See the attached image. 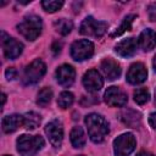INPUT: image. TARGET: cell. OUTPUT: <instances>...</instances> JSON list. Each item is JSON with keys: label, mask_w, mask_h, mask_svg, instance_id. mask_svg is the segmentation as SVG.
Here are the masks:
<instances>
[{"label": "cell", "mask_w": 156, "mask_h": 156, "mask_svg": "<svg viewBox=\"0 0 156 156\" xmlns=\"http://www.w3.org/2000/svg\"><path fill=\"white\" fill-rule=\"evenodd\" d=\"M76 78V71L69 65H62L56 69V79L60 85L69 87Z\"/></svg>", "instance_id": "13"}, {"label": "cell", "mask_w": 156, "mask_h": 156, "mask_svg": "<svg viewBox=\"0 0 156 156\" xmlns=\"http://www.w3.org/2000/svg\"><path fill=\"white\" fill-rule=\"evenodd\" d=\"M101 71L108 80H115L121 76V66L113 58H105L101 62Z\"/></svg>", "instance_id": "14"}, {"label": "cell", "mask_w": 156, "mask_h": 156, "mask_svg": "<svg viewBox=\"0 0 156 156\" xmlns=\"http://www.w3.org/2000/svg\"><path fill=\"white\" fill-rule=\"evenodd\" d=\"M41 20L40 17L35 16V15H29V16H26L22 22L17 26L18 28V32L29 41H33L35 40L40 33H41Z\"/></svg>", "instance_id": "3"}, {"label": "cell", "mask_w": 156, "mask_h": 156, "mask_svg": "<svg viewBox=\"0 0 156 156\" xmlns=\"http://www.w3.org/2000/svg\"><path fill=\"white\" fill-rule=\"evenodd\" d=\"M96 102H99V99L96 96H83L80 100V104L83 106H90V105L96 104Z\"/></svg>", "instance_id": "27"}, {"label": "cell", "mask_w": 156, "mask_h": 156, "mask_svg": "<svg viewBox=\"0 0 156 156\" xmlns=\"http://www.w3.org/2000/svg\"><path fill=\"white\" fill-rule=\"evenodd\" d=\"M154 102H155V106H156V90H155V100H154Z\"/></svg>", "instance_id": "35"}, {"label": "cell", "mask_w": 156, "mask_h": 156, "mask_svg": "<svg viewBox=\"0 0 156 156\" xmlns=\"http://www.w3.org/2000/svg\"><path fill=\"white\" fill-rule=\"evenodd\" d=\"M149 98H150V94L145 88H139L134 91V101L138 105H144L145 102L149 101Z\"/></svg>", "instance_id": "26"}, {"label": "cell", "mask_w": 156, "mask_h": 156, "mask_svg": "<svg viewBox=\"0 0 156 156\" xmlns=\"http://www.w3.org/2000/svg\"><path fill=\"white\" fill-rule=\"evenodd\" d=\"M154 68H155V71H156V56H155V58H154Z\"/></svg>", "instance_id": "34"}, {"label": "cell", "mask_w": 156, "mask_h": 156, "mask_svg": "<svg viewBox=\"0 0 156 156\" xmlns=\"http://www.w3.org/2000/svg\"><path fill=\"white\" fill-rule=\"evenodd\" d=\"M51 98H52V90L50 88H43L39 93H38V96H37V104L39 106H43L45 107L50 101H51Z\"/></svg>", "instance_id": "22"}, {"label": "cell", "mask_w": 156, "mask_h": 156, "mask_svg": "<svg viewBox=\"0 0 156 156\" xmlns=\"http://www.w3.org/2000/svg\"><path fill=\"white\" fill-rule=\"evenodd\" d=\"M73 100H74V96L72 93L69 91H62L60 95H58V99H57V105L61 107V108H68L72 104H73Z\"/></svg>", "instance_id": "24"}, {"label": "cell", "mask_w": 156, "mask_h": 156, "mask_svg": "<svg viewBox=\"0 0 156 156\" xmlns=\"http://www.w3.org/2000/svg\"><path fill=\"white\" fill-rule=\"evenodd\" d=\"M1 98H2V106H4V104H5V101H6V95H5V94H2V95H1Z\"/></svg>", "instance_id": "33"}, {"label": "cell", "mask_w": 156, "mask_h": 156, "mask_svg": "<svg viewBox=\"0 0 156 156\" xmlns=\"http://www.w3.org/2000/svg\"><path fill=\"white\" fill-rule=\"evenodd\" d=\"M83 85L88 91L96 93L102 88L104 80L96 69H89L83 76Z\"/></svg>", "instance_id": "11"}, {"label": "cell", "mask_w": 156, "mask_h": 156, "mask_svg": "<svg viewBox=\"0 0 156 156\" xmlns=\"http://www.w3.org/2000/svg\"><path fill=\"white\" fill-rule=\"evenodd\" d=\"M121 121L130 128H138L141 123V115L135 110L127 108L121 112Z\"/></svg>", "instance_id": "18"}, {"label": "cell", "mask_w": 156, "mask_h": 156, "mask_svg": "<svg viewBox=\"0 0 156 156\" xmlns=\"http://www.w3.org/2000/svg\"><path fill=\"white\" fill-rule=\"evenodd\" d=\"M5 76H6V78H7L9 80H13V79L17 77V71H16V68H13V67L7 68V69L5 71Z\"/></svg>", "instance_id": "28"}, {"label": "cell", "mask_w": 156, "mask_h": 156, "mask_svg": "<svg viewBox=\"0 0 156 156\" xmlns=\"http://www.w3.org/2000/svg\"><path fill=\"white\" fill-rule=\"evenodd\" d=\"M115 51L122 57H130L136 51V40L134 38L123 39L115 46Z\"/></svg>", "instance_id": "15"}, {"label": "cell", "mask_w": 156, "mask_h": 156, "mask_svg": "<svg viewBox=\"0 0 156 156\" xmlns=\"http://www.w3.org/2000/svg\"><path fill=\"white\" fill-rule=\"evenodd\" d=\"M135 17H136L135 15H129V16H127V17L123 20V22L121 23V26H119V27L111 34V37H112V38H113V37H118V35L123 34L126 30H129L130 27H132V23H133V21H134Z\"/></svg>", "instance_id": "23"}, {"label": "cell", "mask_w": 156, "mask_h": 156, "mask_svg": "<svg viewBox=\"0 0 156 156\" xmlns=\"http://www.w3.org/2000/svg\"><path fill=\"white\" fill-rule=\"evenodd\" d=\"M104 98H105L106 104L112 107H122L128 101L127 94L123 90H121L118 87H110L105 91Z\"/></svg>", "instance_id": "10"}, {"label": "cell", "mask_w": 156, "mask_h": 156, "mask_svg": "<svg viewBox=\"0 0 156 156\" xmlns=\"http://www.w3.org/2000/svg\"><path fill=\"white\" fill-rule=\"evenodd\" d=\"M149 123L154 129H156V112H154L149 116Z\"/></svg>", "instance_id": "30"}, {"label": "cell", "mask_w": 156, "mask_h": 156, "mask_svg": "<svg viewBox=\"0 0 156 156\" xmlns=\"http://www.w3.org/2000/svg\"><path fill=\"white\" fill-rule=\"evenodd\" d=\"M1 126H2V130L7 134L10 133H13L16 132L20 127L23 126V116L21 115H9L6 117L2 118V122H1Z\"/></svg>", "instance_id": "16"}, {"label": "cell", "mask_w": 156, "mask_h": 156, "mask_svg": "<svg viewBox=\"0 0 156 156\" xmlns=\"http://www.w3.org/2000/svg\"><path fill=\"white\" fill-rule=\"evenodd\" d=\"M45 72H46V66L40 58L32 61L24 68V73H23V78H22L23 83L27 85L28 84H35L43 78Z\"/></svg>", "instance_id": "5"}, {"label": "cell", "mask_w": 156, "mask_h": 156, "mask_svg": "<svg viewBox=\"0 0 156 156\" xmlns=\"http://www.w3.org/2000/svg\"><path fill=\"white\" fill-rule=\"evenodd\" d=\"M136 146L135 136L132 133H124L117 136L113 141V150L116 156H129Z\"/></svg>", "instance_id": "6"}, {"label": "cell", "mask_w": 156, "mask_h": 156, "mask_svg": "<svg viewBox=\"0 0 156 156\" xmlns=\"http://www.w3.org/2000/svg\"><path fill=\"white\" fill-rule=\"evenodd\" d=\"M61 46H62V45H61V43H57V41L52 44L51 49H52V51H54V54H55V55H57V54L61 51Z\"/></svg>", "instance_id": "31"}, {"label": "cell", "mask_w": 156, "mask_h": 156, "mask_svg": "<svg viewBox=\"0 0 156 156\" xmlns=\"http://www.w3.org/2000/svg\"><path fill=\"white\" fill-rule=\"evenodd\" d=\"M71 143L74 147H83L85 144V134L82 127H73V129L71 130Z\"/></svg>", "instance_id": "19"}, {"label": "cell", "mask_w": 156, "mask_h": 156, "mask_svg": "<svg viewBox=\"0 0 156 156\" xmlns=\"http://www.w3.org/2000/svg\"><path fill=\"white\" fill-rule=\"evenodd\" d=\"M44 146V139L40 135L23 134L17 139V151L21 156H33Z\"/></svg>", "instance_id": "2"}, {"label": "cell", "mask_w": 156, "mask_h": 156, "mask_svg": "<svg viewBox=\"0 0 156 156\" xmlns=\"http://www.w3.org/2000/svg\"><path fill=\"white\" fill-rule=\"evenodd\" d=\"M146 77H147V71L141 62L133 63L127 72V80L130 84H140L146 79Z\"/></svg>", "instance_id": "12"}, {"label": "cell", "mask_w": 156, "mask_h": 156, "mask_svg": "<svg viewBox=\"0 0 156 156\" xmlns=\"http://www.w3.org/2000/svg\"><path fill=\"white\" fill-rule=\"evenodd\" d=\"M138 44L143 51H150L156 46V33L152 29H144L139 38Z\"/></svg>", "instance_id": "17"}, {"label": "cell", "mask_w": 156, "mask_h": 156, "mask_svg": "<svg viewBox=\"0 0 156 156\" xmlns=\"http://www.w3.org/2000/svg\"><path fill=\"white\" fill-rule=\"evenodd\" d=\"M41 6L46 12L52 13L63 6V1L62 0H44V1H41Z\"/></svg>", "instance_id": "25"}, {"label": "cell", "mask_w": 156, "mask_h": 156, "mask_svg": "<svg viewBox=\"0 0 156 156\" xmlns=\"http://www.w3.org/2000/svg\"><path fill=\"white\" fill-rule=\"evenodd\" d=\"M147 15H149L150 21L156 22V5H150L147 7Z\"/></svg>", "instance_id": "29"}, {"label": "cell", "mask_w": 156, "mask_h": 156, "mask_svg": "<svg viewBox=\"0 0 156 156\" xmlns=\"http://www.w3.org/2000/svg\"><path fill=\"white\" fill-rule=\"evenodd\" d=\"M80 156H82V155H80Z\"/></svg>", "instance_id": "36"}, {"label": "cell", "mask_w": 156, "mask_h": 156, "mask_svg": "<svg viewBox=\"0 0 156 156\" xmlns=\"http://www.w3.org/2000/svg\"><path fill=\"white\" fill-rule=\"evenodd\" d=\"M136 156H154L151 152H147V151H140L136 154Z\"/></svg>", "instance_id": "32"}, {"label": "cell", "mask_w": 156, "mask_h": 156, "mask_svg": "<svg viewBox=\"0 0 156 156\" xmlns=\"http://www.w3.org/2000/svg\"><path fill=\"white\" fill-rule=\"evenodd\" d=\"M45 134H46L49 141L51 143V145L55 146V147H58L62 144V139H63L62 123L57 119H54V121L49 122L45 126Z\"/></svg>", "instance_id": "9"}, {"label": "cell", "mask_w": 156, "mask_h": 156, "mask_svg": "<svg viewBox=\"0 0 156 156\" xmlns=\"http://www.w3.org/2000/svg\"><path fill=\"white\" fill-rule=\"evenodd\" d=\"M107 29V23L104 21H96L94 17L89 16L87 17L80 27H79V32L83 35H88V37H95V38H100L106 33Z\"/></svg>", "instance_id": "4"}, {"label": "cell", "mask_w": 156, "mask_h": 156, "mask_svg": "<svg viewBox=\"0 0 156 156\" xmlns=\"http://www.w3.org/2000/svg\"><path fill=\"white\" fill-rule=\"evenodd\" d=\"M94 54V44L88 39H80L72 44L71 46V56L76 61H84L93 56Z\"/></svg>", "instance_id": "7"}, {"label": "cell", "mask_w": 156, "mask_h": 156, "mask_svg": "<svg viewBox=\"0 0 156 156\" xmlns=\"http://www.w3.org/2000/svg\"><path fill=\"white\" fill-rule=\"evenodd\" d=\"M1 43H2V48H4V54L7 58L10 60H15L17 58L23 50V45L22 43H20L18 40L10 38L6 35V33H1Z\"/></svg>", "instance_id": "8"}, {"label": "cell", "mask_w": 156, "mask_h": 156, "mask_svg": "<svg viewBox=\"0 0 156 156\" xmlns=\"http://www.w3.org/2000/svg\"><path fill=\"white\" fill-rule=\"evenodd\" d=\"M54 26H55V29L60 34H62V35H67L72 30V28H73V23L69 20H67V18H60V20H57L54 23Z\"/></svg>", "instance_id": "21"}, {"label": "cell", "mask_w": 156, "mask_h": 156, "mask_svg": "<svg viewBox=\"0 0 156 156\" xmlns=\"http://www.w3.org/2000/svg\"><path fill=\"white\" fill-rule=\"evenodd\" d=\"M40 122H41V117L37 112L30 111V112H27L23 115V126L29 130L35 129L40 124Z\"/></svg>", "instance_id": "20"}, {"label": "cell", "mask_w": 156, "mask_h": 156, "mask_svg": "<svg viewBox=\"0 0 156 156\" xmlns=\"http://www.w3.org/2000/svg\"><path fill=\"white\" fill-rule=\"evenodd\" d=\"M85 126L88 129V134L94 143H101L110 130L107 121L98 113L88 115L85 117Z\"/></svg>", "instance_id": "1"}]
</instances>
